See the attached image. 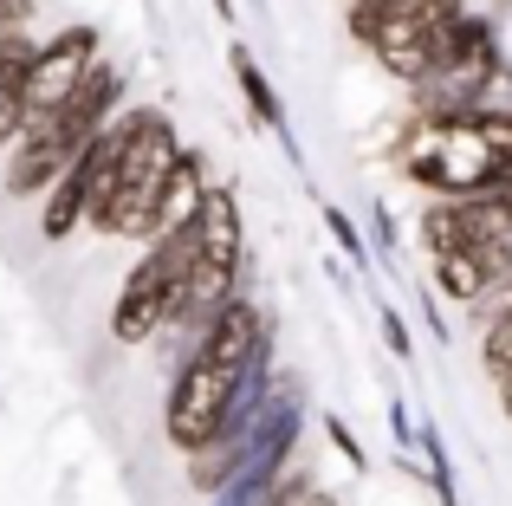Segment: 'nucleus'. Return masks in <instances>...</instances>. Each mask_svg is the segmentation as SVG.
I'll list each match as a JSON object with an SVG mask.
<instances>
[{
    "mask_svg": "<svg viewBox=\"0 0 512 506\" xmlns=\"http://www.w3.org/2000/svg\"><path fill=\"white\" fill-rule=\"evenodd\" d=\"M266 331H273V318H266L247 292H234V299L201 325V338L175 357V377H169V396H163V435H169L175 455H195V448L221 429V416L234 409L240 377H247V364H253V344H260Z\"/></svg>",
    "mask_w": 512,
    "mask_h": 506,
    "instance_id": "f257e3e1",
    "label": "nucleus"
},
{
    "mask_svg": "<svg viewBox=\"0 0 512 506\" xmlns=\"http://www.w3.org/2000/svg\"><path fill=\"white\" fill-rule=\"evenodd\" d=\"M396 169L428 195H487L512 182V111L415 117L396 143Z\"/></svg>",
    "mask_w": 512,
    "mask_h": 506,
    "instance_id": "f03ea898",
    "label": "nucleus"
},
{
    "mask_svg": "<svg viewBox=\"0 0 512 506\" xmlns=\"http://www.w3.org/2000/svg\"><path fill=\"white\" fill-rule=\"evenodd\" d=\"M117 111H124V72H117L111 59H98L85 72V85H78L52 117H26V130L7 150V195L13 202H39V195L65 176V163H72Z\"/></svg>",
    "mask_w": 512,
    "mask_h": 506,
    "instance_id": "7ed1b4c3",
    "label": "nucleus"
},
{
    "mask_svg": "<svg viewBox=\"0 0 512 506\" xmlns=\"http://www.w3.org/2000/svg\"><path fill=\"white\" fill-rule=\"evenodd\" d=\"M182 150L169 111L156 104H137L124 111V150H117V169L104 182V195L91 202L85 228L104 234V241H150V221H156V195H163V176Z\"/></svg>",
    "mask_w": 512,
    "mask_h": 506,
    "instance_id": "20e7f679",
    "label": "nucleus"
},
{
    "mask_svg": "<svg viewBox=\"0 0 512 506\" xmlns=\"http://www.w3.org/2000/svg\"><path fill=\"white\" fill-rule=\"evenodd\" d=\"M195 221L175 228V234H156V241L143 247V260L124 273L117 305H111V338L117 344H150L156 331H169L175 299H182V286H188V266H195V241H201Z\"/></svg>",
    "mask_w": 512,
    "mask_h": 506,
    "instance_id": "39448f33",
    "label": "nucleus"
},
{
    "mask_svg": "<svg viewBox=\"0 0 512 506\" xmlns=\"http://www.w3.org/2000/svg\"><path fill=\"white\" fill-rule=\"evenodd\" d=\"M506 234H512V182L487 195H435L422 208L428 253H487Z\"/></svg>",
    "mask_w": 512,
    "mask_h": 506,
    "instance_id": "423d86ee",
    "label": "nucleus"
},
{
    "mask_svg": "<svg viewBox=\"0 0 512 506\" xmlns=\"http://www.w3.org/2000/svg\"><path fill=\"white\" fill-rule=\"evenodd\" d=\"M98 59H104V33L98 26H65V33L39 39L33 65H26V117H52L78 85H85V72Z\"/></svg>",
    "mask_w": 512,
    "mask_h": 506,
    "instance_id": "0eeeda50",
    "label": "nucleus"
},
{
    "mask_svg": "<svg viewBox=\"0 0 512 506\" xmlns=\"http://www.w3.org/2000/svg\"><path fill=\"white\" fill-rule=\"evenodd\" d=\"M435 72L441 78H487V85H506V46L493 33L487 13H454L448 26L435 33ZM428 72V78H435Z\"/></svg>",
    "mask_w": 512,
    "mask_h": 506,
    "instance_id": "6e6552de",
    "label": "nucleus"
},
{
    "mask_svg": "<svg viewBox=\"0 0 512 506\" xmlns=\"http://www.w3.org/2000/svg\"><path fill=\"white\" fill-rule=\"evenodd\" d=\"M448 20H422V13H396V20H383L376 26V39H370V59L383 65L396 85H422L428 72H435V33Z\"/></svg>",
    "mask_w": 512,
    "mask_h": 506,
    "instance_id": "1a4fd4ad",
    "label": "nucleus"
},
{
    "mask_svg": "<svg viewBox=\"0 0 512 506\" xmlns=\"http://www.w3.org/2000/svg\"><path fill=\"white\" fill-rule=\"evenodd\" d=\"M201 202H208V156L201 150H175V163H169V176H163V195H156V221H150V241L156 234H175V228H188V221L201 215Z\"/></svg>",
    "mask_w": 512,
    "mask_h": 506,
    "instance_id": "9d476101",
    "label": "nucleus"
},
{
    "mask_svg": "<svg viewBox=\"0 0 512 506\" xmlns=\"http://www.w3.org/2000/svg\"><path fill=\"white\" fill-rule=\"evenodd\" d=\"M227 65H234V85H240V98H247L253 124H260V130H273V137L286 143L292 156H299V143H292V124H286V104H279L273 78L260 72V59L247 52V39H227Z\"/></svg>",
    "mask_w": 512,
    "mask_h": 506,
    "instance_id": "9b49d317",
    "label": "nucleus"
},
{
    "mask_svg": "<svg viewBox=\"0 0 512 506\" xmlns=\"http://www.w3.org/2000/svg\"><path fill=\"white\" fill-rule=\"evenodd\" d=\"M33 46L39 39L26 26L0 39V150H13V137L26 130V65H33Z\"/></svg>",
    "mask_w": 512,
    "mask_h": 506,
    "instance_id": "f8f14e48",
    "label": "nucleus"
},
{
    "mask_svg": "<svg viewBox=\"0 0 512 506\" xmlns=\"http://www.w3.org/2000/svg\"><path fill=\"white\" fill-rule=\"evenodd\" d=\"M435 292L454 305H480L493 292L487 253H435Z\"/></svg>",
    "mask_w": 512,
    "mask_h": 506,
    "instance_id": "ddd939ff",
    "label": "nucleus"
},
{
    "mask_svg": "<svg viewBox=\"0 0 512 506\" xmlns=\"http://www.w3.org/2000/svg\"><path fill=\"white\" fill-rule=\"evenodd\" d=\"M480 364H487L493 383L512 377V305H500V312L480 325Z\"/></svg>",
    "mask_w": 512,
    "mask_h": 506,
    "instance_id": "4468645a",
    "label": "nucleus"
},
{
    "mask_svg": "<svg viewBox=\"0 0 512 506\" xmlns=\"http://www.w3.org/2000/svg\"><path fill=\"white\" fill-rule=\"evenodd\" d=\"M325 234H331V241H338V253H344L350 266H370V247H363V234L350 228V215H344L338 202H325Z\"/></svg>",
    "mask_w": 512,
    "mask_h": 506,
    "instance_id": "2eb2a0df",
    "label": "nucleus"
},
{
    "mask_svg": "<svg viewBox=\"0 0 512 506\" xmlns=\"http://www.w3.org/2000/svg\"><path fill=\"white\" fill-rule=\"evenodd\" d=\"M376 325H383V344H389V357H402V364H409V351H415V338H409V318H402L389 299H376Z\"/></svg>",
    "mask_w": 512,
    "mask_h": 506,
    "instance_id": "dca6fc26",
    "label": "nucleus"
},
{
    "mask_svg": "<svg viewBox=\"0 0 512 506\" xmlns=\"http://www.w3.org/2000/svg\"><path fill=\"white\" fill-rule=\"evenodd\" d=\"M325 435H331V448H338V455L350 461V474H363V468H370V461H363V448H357V435H350V422H344V416H325Z\"/></svg>",
    "mask_w": 512,
    "mask_h": 506,
    "instance_id": "f3484780",
    "label": "nucleus"
},
{
    "mask_svg": "<svg viewBox=\"0 0 512 506\" xmlns=\"http://www.w3.org/2000/svg\"><path fill=\"white\" fill-rule=\"evenodd\" d=\"M389 435H396V448H402V455H409V448H415V435H422V429H415V416H409L402 403H389Z\"/></svg>",
    "mask_w": 512,
    "mask_h": 506,
    "instance_id": "a211bd4d",
    "label": "nucleus"
},
{
    "mask_svg": "<svg viewBox=\"0 0 512 506\" xmlns=\"http://www.w3.org/2000/svg\"><path fill=\"white\" fill-rule=\"evenodd\" d=\"M26 20H33V0H0V39H7V33H20Z\"/></svg>",
    "mask_w": 512,
    "mask_h": 506,
    "instance_id": "6ab92c4d",
    "label": "nucleus"
},
{
    "mask_svg": "<svg viewBox=\"0 0 512 506\" xmlns=\"http://www.w3.org/2000/svg\"><path fill=\"white\" fill-rule=\"evenodd\" d=\"M208 7H214V20H221V26L240 20V0H208Z\"/></svg>",
    "mask_w": 512,
    "mask_h": 506,
    "instance_id": "aec40b11",
    "label": "nucleus"
},
{
    "mask_svg": "<svg viewBox=\"0 0 512 506\" xmlns=\"http://www.w3.org/2000/svg\"><path fill=\"white\" fill-rule=\"evenodd\" d=\"M500 305H512V286H493V299H480V312L493 318V312H500Z\"/></svg>",
    "mask_w": 512,
    "mask_h": 506,
    "instance_id": "412c9836",
    "label": "nucleus"
},
{
    "mask_svg": "<svg viewBox=\"0 0 512 506\" xmlns=\"http://www.w3.org/2000/svg\"><path fill=\"white\" fill-rule=\"evenodd\" d=\"M493 390H500V409H506V422H512V377H506V383H493Z\"/></svg>",
    "mask_w": 512,
    "mask_h": 506,
    "instance_id": "4be33fe9",
    "label": "nucleus"
}]
</instances>
